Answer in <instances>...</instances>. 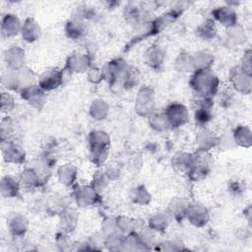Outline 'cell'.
<instances>
[{
  "mask_svg": "<svg viewBox=\"0 0 252 252\" xmlns=\"http://www.w3.org/2000/svg\"><path fill=\"white\" fill-rule=\"evenodd\" d=\"M22 31L20 20L13 14H7L1 21V33L4 37H12Z\"/></svg>",
  "mask_w": 252,
  "mask_h": 252,
  "instance_id": "obj_12",
  "label": "cell"
},
{
  "mask_svg": "<svg viewBox=\"0 0 252 252\" xmlns=\"http://www.w3.org/2000/svg\"><path fill=\"white\" fill-rule=\"evenodd\" d=\"M28 224V220L21 214H11L7 218V226L10 232L16 237H21L26 233Z\"/></svg>",
  "mask_w": 252,
  "mask_h": 252,
  "instance_id": "obj_11",
  "label": "cell"
},
{
  "mask_svg": "<svg viewBox=\"0 0 252 252\" xmlns=\"http://www.w3.org/2000/svg\"><path fill=\"white\" fill-rule=\"evenodd\" d=\"M212 165L213 161L208 151L199 149L196 153L192 154L191 166L188 175L196 180L204 178L210 172Z\"/></svg>",
  "mask_w": 252,
  "mask_h": 252,
  "instance_id": "obj_3",
  "label": "cell"
},
{
  "mask_svg": "<svg viewBox=\"0 0 252 252\" xmlns=\"http://www.w3.org/2000/svg\"><path fill=\"white\" fill-rule=\"evenodd\" d=\"M4 59L8 69L21 70L25 65V51L19 46H12L5 51Z\"/></svg>",
  "mask_w": 252,
  "mask_h": 252,
  "instance_id": "obj_9",
  "label": "cell"
},
{
  "mask_svg": "<svg viewBox=\"0 0 252 252\" xmlns=\"http://www.w3.org/2000/svg\"><path fill=\"white\" fill-rule=\"evenodd\" d=\"M234 12L229 9V7H221L214 11V15L218 21H220L224 26H232L235 22V17H227V15H231Z\"/></svg>",
  "mask_w": 252,
  "mask_h": 252,
  "instance_id": "obj_22",
  "label": "cell"
},
{
  "mask_svg": "<svg viewBox=\"0 0 252 252\" xmlns=\"http://www.w3.org/2000/svg\"><path fill=\"white\" fill-rule=\"evenodd\" d=\"M149 224L153 230L161 231L164 230L168 224V218L164 214H156L151 219H149Z\"/></svg>",
  "mask_w": 252,
  "mask_h": 252,
  "instance_id": "obj_26",
  "label": "cell"
},
{
  "mask_svg": "<svg viewBox=\"0 0 252 252\" xmlns=\"http://www.w3.org/2000/svg\"><path fill=\"white\" fill-rule=\"evenodd\" d=\"M66 32L70 37L76 38L79 37L83 32H84V27H83V23L78 22V21H72L70 23H68L67 27H66Z\"/></svg>",
  "mask_w": 252,
  "mask_h": 252,
  "instance_id": "obj_30",
  "label": "cell"
},
{
  "mask_svg": "<svg viewBox=\"0 0 252 252\" xmlns=\"http://www.w3.org/2000/svg\"><path fill=\"white\" fill-rule=\"evenodd\" d=\"M39 180L36 172L32 169H26L25 171L22 172V175H21V183L27 187V188H30V187H33L37 184V181Z\"/></svg>",
  "mask_w": 252,
  "mask_h": 252,
  "instance_id": "obj_28",
  "label": "cell"
},
{
  "mask_svg": "<svg viewBox=\"0 0 252 252\" xmlns=\"http://www.w3.org/2000/svg\"><path fill=\"white\" fill-rule=\"evenodd\" d=\"M131 199L133 200V202L138 204H147L151 199V195L144 186L140 185L132 189Z\"/></svg>",
  "mask_w": 252,
  "mask_h": 252,
  "instance_id": "obj_27",
  "label": "cell"
},
{
  "mask_svg": "<svg viewBox=\"0 0 252 252\" xmlns=\"http://www.w3.org/2000/svg\"><path fill=\"white\" fill-rule=\"evenodd\" d=\"M191 158L192 154H185V153H178L174 156L172 159V164L176 170L180 171L181 173L189 172L191 166Z\"/></svg>",
  "mask_w": 252,
  "mask_h": 252,
  "instance_id": "obj_18",
  "label": "cell"
},
{
  "mask_svg": "<svg viewBox=\"0 0 252 252\" xmlns=\"http://www.w3.org/2000/svg\"><path fill=\"white\" fill-rule=\"evenodd\" d=\"M22 97L26 99L31 105L40 109L45 103V94L40 87L30 86L22 90Z\"/></svg>",
  "mask_w": 252,
  "mask_h": 252,
  "instance_id": "obj_8",
  "label": "cell"
},
{
  "mask_svg": "<svg viewBox=\"0 0 252 252\" xmlns=\"http://www.w3.org/2000/svg\"><path fill=\"white\" fill-rule=\"evenodd\" d=\"M214 24L215 23L211 20H208L205 23H203V25H201L198 29V32L200 33V35L205 38L214 37L216 35V32H217Z\"/></svg>",
  "mask_w": 252,
  "mask_h": 252,
  "instance_id": "obj_29",
  "label": "cell"
},
{
  "mask_svg": "<svg viewBox=\"0 0 252 252\" xmlns=\"http://www.w3.org/2000/svg\"><path fill=\"white\" fill-rule=\"evenodd\" d=\"M1 152L6 162L22 163L25 160L26 155L24 150L11 140L1 142Z\"/></svg>",
  "mask_w": 252,
  "mask_h": 252,
  "instance_id": "obj_5",
  "label": "cell"
},
{
  "mask_svg": "<svg viewBox=\"0 0 252 252\" xmlns=\"http://www.w3.org/2000/svg\"><path fill=\"white\" fill-rule=\"evenodd\" d=\"M189 55L190 54H188V53L179 54V57L176 60V65L177 66L180 65L179 70L187 72L188 70L191 69V67H193V56H189Z\"/></svg>",
  "mask_w": 252,
  "mask_h": 252,
  "instance_id": "obj_31",
  "label": "cell"
},
{
  "mask_svg": "<svg viewBox=\"0 0 252 252\" xmlns=\"http://www.w3.org/2000/svg\"><path fill=\"white\" fill-rule=\"evenodd\" d=\"M217 141L218 139L214 135V133L208 130H204L200 132L197 138V142L200 145L199 149L204 151H209L211 148H213L216 145Z\"/></svg>",
  "mask_w": 252,
  "mask_h": 252,
  "instance_id": "obj_19",
  "label": "cell"
},
{
  "mask_svg": "<svg viewBox=\"0 0 252 252\" xmlns=\"http://www.w3.org/2000/svg\"><path fill=\"white\" fill-rule=\"evenodd\" d=\"M62 219H61V222L63 223L64 225V229L66 230H70V229H73L74 225H72V222H70V220H76V216L73 215L74 212H72L71 210H67V211H64L62 212Z\"/></svg>",
  "mask_w": 252,
  "mask_h": 252,
  "instance_id": "obj_35",
  "label": "cell"
},
{
  "mask_svg": "<svg viewBox=\"0 0 252 252\" xmlns=\"http://www.w3.org/2000/svg\"><path fill=\"white\" fill-rule=\"evenodd\" d=\"M151 125L156 130L161 131L168 127V123L163 114H155L151 116Z\"/></svg>",
  "mask_w": 252,
  "mask_h": 252,
  "instance_id": "obj_32",
  "label": "cell"
},
{
  "mask_svg": "<svg viewBox=\"0 0 252 252\" xmlns=\"http://www.w3.org/2000/svg\"><path fill=\"white\" fill-rule=\"evenodd\" d=\"M76 198L80 206H90L95 203L97 195L94 187H83L78 190Z\"/></svg>",
  "mask_w": 252,
  "mask_h": 252,
  "instance_id": "obj_17",
  "label": "cell"
},
{
  "mask_svg": "<svg viewBox=\"0 0 252 252\" xmlns=\"http://www.w3.org/2000/svg\"><path fill=\"white\" fill-rule=\"evenodd\" d=\"M188 205L187 203H185L183 200L180 199H174L171 201V203L169 204L168 210L170 212V214L177 220H182L184 217H186L187 214V210H188Z\"/></svg>",
  "mask_w": 252,
  "mask_h": 252,
  "instance_id": "obj_20",
  "label": "cell"
},
{
  "mask_svg": "<svg viewBox=\"0 0 252 252\" xmlns=\"http://www.w3.org/2000/svg\"><path fill=\"white\" fill-rule=\"evenodd\" d=\"M190 85L200 97H211L218 90L219 80L210 69H200L191 77Z\"/></svg>",
  "mask_w": 252,
  "mask_h": 252,
  "instance_id": "obj_1",
  "label": "cell"
},
{
  "mask_svg": "<svg viewBox=\"0 0 252 252\" xmlns=\"http://www.w3.org/2000/svg\"><path fill=\"white\" fill-rule=\"evenodd\" d=\"M91 158L98 165L104 162L107 157L109 137L103 131H93L89 136Z\"/></svg>",
  "mask_w": 252,
  "mask_h": 252,
  "instance_id": "obj_2",
  "label": "cell"
},
{
  "mask_svg": "<svg viewBox=\"0 0 252 252\" xmlns=\"http://www.w3.org/2000/svg\"><path fill=\"white\" fill-rule=\"evenodd\" d=\"M168 126L177 128L185 124L188 120V110L187 108L180 103H171L169 104L164 113H163Z\"/></svg>",
  "mask_w": 252,
  "mask_h": 252,
  "instance_id": "obj_4",
  "label": "cell"
},
{
  "mask_svg": "<svg viewBox=\"0 0 252 252\" xmlns=\"http://www.w3.org/2000/svg\"><path fill=\"white\" fill-rule=\"evenodd\" d=\"M88 58L84 54L74 53L69 57L67 67L74 72H84L86 69H88Z\"/></svg>",
  "mask_w": 252,
  "mask_h": 252,
  "instance_id": "obj_16",
  "label": "cell"
},
{
  "mask_svg": "<svg viewBox=\"0 0 252 252\" xmlns=\"http://www.w3.org/2000/svg\"><path fill=\"white\" fill-rule=\"evenodd\" d=\"M63 83V74L58 69H48L43 72L39 79L38 85L43 91H51L58 88Z\"/></svg>",
  "mask_w": 252,
  "mask_h": 252,
  "instance_id": "obj_6",
  "label": "cell"
},
{
  "mask_svg": "<svg viewBox=\"0 0 252 252\" xmlns=\"http://www.w3.org/2000/svg\"><path fill=\"white\" fill-rule=\"evenodd\" d=\"M186 217L195 226H203L209 220V212L201 204H189Z\"/></svg>",
  "mask_w": 252,
  "mask_h": 252,
  "instance_id": "obj_7",
  "label": "cell"
},
{
  "mask_svg": "<svg viewBox=\"0 0 252 252\" xmlns=\"http://www.w3.org/2000/svg\"><path fill=\"white\" fill-rule=\"evenodd\" d=\"M0 190H1V195L4 198H14L19 193L20 185L15 178L11 176H5L1 180Z\"/></svg>",
  "mask_w": 252,
  "mask_h": 252,
  "instance_id": "obj_13",
  "label": "cell"
},
{
  "mask_svg": "<svg viewBox=\"0 0 252 252\" xmlns=\"http://www.w3.org/2000/svg\"><path fill=\"white\" fill-rule=\"evenodd\" d=\"M58 176L60 182L65 185H70L76 178V168L72 164H65L59 168Z\"/></svg>",
  "mask_w": 252,
  "mask_h": 252,
  "instance_id": "obj_21",
  "label": "cell"
},
{
  "mask_svg": "<svg viewBox=\"0 0 252 252\" xmlns=\"http://www.w3.org/2000/svg\"><path fill=\"white\" fill-rule=\"evenodd\" d=\"M154 108V93L149 88L142 89L137 96L136 109L141 115L152 113Z\"/></svg>",
  "mask_w": 252,
  "mask_h": 252,
  "instance_id": "obj_10",
  "label": "cell"
},
{
  "mask_svg": "<svg viewBox=\"0 0 252 252\" xmlns=\"http://www.w3.org/2000/svg\"><path fill=\"white\" fill-rule=\"evenodd\" d=\"M90 111L94 119L101 120L104 119V117L107 114V105L103 100L97 99L92 103Z\"/></svg>",
  "mask_w": 252,
  "mask_h": 252,
  "instance_id": "obj_25",
  "label": "cell"
},
{
  "mask_svg": "<svg viewBox=\"0 0 252 252\" xmlns=\"http://www.w3.org/2000/svg\"><path fill=\"white\" fill-rule=\"evenodd\" d=\"M213 62V57L207 52H198L193 56V67L196 70L200 69H209V66Z\"/></svg>",
  "mask_w": 252,
  "mask_h": 252,
  "instance_id": "obj_24",
  "label": "cell"
},
{
  "mask_svg": "<svg viewBox=\"0 0 252 252\" xmlns=\"http://www.w3.org/2000/svg\"><path fill=\"white\" fill-rule=\"evenodd\" d=\"M21 32L25 40L32 42L40 35V28L33 19H27L22 25Z\"/></svg>",
  "mask_w": 252,
  "mask_h": 252,
  "instance_id": "obj_14",
  "label": "cell"
},
{
  "mask_svg": "<svg viewBox=\"0 0 252 252\" xmlns=\"http://www.w3.org/2000/svg\"><path fill=\"white\" fill-rule=\"evenodd\" d=\"M2 83L8 89L18 90L20 88L18 71L8 69L7 72L2 76Z\"/></svg>",
  "mask_w": 252,
  "mask_h": 252,
  "instance_id": "obj_23",
  "label": "cell"
},
{
  "mask_svg": "<svg viewBox=\"0 0 252 252\" xmlns=\"http://www.w3.org/2000/svg\"><path fill=\"white\" fill-rule=\"evenodd\" d=\"M14 97L9 93H2L1 94V109L3 112L11 111L14 108Z\"/></svg>",
  "mask_w": 252,
  "mask_h": 252,
  "instance_id": "obj_34",
  "label": "cell"
},
{
  "mask_svg": "<svg viewBox=\"0 0 252 252\" xmlns=\"http://www.w3.org/2000/svg\"><path fill=\"white\" fill-rule=\"evenodd\" d=\"M147 64H149L151 67L158 68L164 58V52L162 48L158 45H153L151 48L148 49V51L145 54Z\"/></svg>",
  "mask_w": 252,
  "mask_h": 252,
  "instance_id": "obj_15",
  "label": "cell"
},
{
  "mask_svg": "<svg viewBox=\"0 0 252 252\" xmlns=\"http://www.w3.org/2000/svg\"><path fill=\"white\" fill-rule=\"evenodd\" d=\"M13 132V122L8 118H4L1 122V142L2 141H7L9 140V137L12 135L11 133Z\"/></svg>",
  "mask_w": 252,
  "mask_h": 252,
  "instance_id": "obj_33",
  "label": "cell"
}]
</instances>
